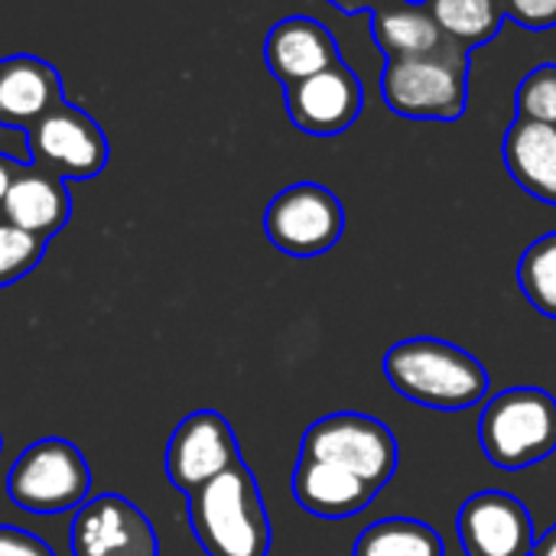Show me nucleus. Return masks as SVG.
<instances>
[{
    "label": "nucleus",
    "instance_id": "nucleus-1",
    "mask_svg": "<svg viewBox=\"0 0 556 556\" xmlns=\"http://www.w3.org/2000/svg\"><path fill=\"white\" fill-rule=\"evenodd\" d=\"M391 388L430 410H469L489 397V368L443 339H407L384 355Z\"/></svg>",
    "mask_w": 556,
    "mask_h": 556
},
{
    "label": "nucleus",
    "instance_id": "nucleus-2",
    "mask_svg": "<svg viewBox=\"0 0 556 556\" xmlns=\"http://www.w3.org/2000/svg\"><path fill=\"white\" fill-rule=\"evenodd\" d=\"M186 498L192 534L205 556L270 554V518L257 479L244 466V459H238Z\"/></svg>",
    "mask_w": 556,
    "mask_h": 556
},
{
    "label": "nucleus",
    "instance_id": "nucleus-3",
    "mask_svg": "<svg viewBox=\"0 0 556 556\" xmlns=\"http://www.w3.org/2000/svg\"><path fill=\"white\" fill-rule=\"evenodd\" d=\"M388 108L414 121H456L469 104V46L446 42L430 55L391 59L381 75Z\"/></svg>",
    "mask_w": 556,
    "mask_h": 556
},
{
    "label": "nucleus",
    "instance_id": "nucleus-4",
    "mask_svg": "<svg viewBox=\"0 0 556 556\" xmlns=\"http://www.w3.org/2000/svg\"><path fill=\"white\" fill-rule=\"evenodd\" d=\"M479 443L492 466L528 469L556 453V401L544 388H508L479 417Z\"/></svg>",
    "mask_w": 556,
    "mask_h": 556
},
{
    "label": "nucleus",
    "instance_id": "nucleus-5",
    "mask_svg": "<svg viewBox=\"0 0 556 556\" xmlns=\"http://www.w3.org/2000/svg\"><path fill=\"white\" fill-rule=\"evenodd\" d=\"M91 492V469L81 450L68 440L49 437L26 446L7 472V495L29 515L78 511Z\"/></svg>",
    "mask_w": 556,
    "mask_h": 556
},
{
    "label": "nucleus",
    "instance_id": "nucleus-6",
    "mask_svg": "<svg viewBox=\"0 0 556 556\" xmlns=\"http://www.w3.org/2000/svg\"><path fill=\"white\" fill-rule=\"evenodd\" d=\"M303 459L339 466L378 489H384L397 472V440L394 433L368 414H329L316 420L300 443Z\"/></svg>",
    "mask_w": 556,
    "mask_h": 556
},
{
    "label": "nucleus",
    "instance_id": "nucleus-7",
    "mask_svg": "<svg viewBox=\"0 0 556 556\" xmlns=\"http://www.w3.org/2000/svg\"><path fill=\"white\" fill-rule=\"evenodd\" d=\"M270 244L290 257H319L332 251L345 231V208L319 182H296L277 192L264 212Z\"/></svg>",
    "mask_w": 556,
    "mask_h": 556
},
{
    "label": "nucleus",
    "instance_id": "nucleus-8",
    "mask_svg": "<svg viewBox=\"0 0 556 556\" xmlns=\"http://www.w3.org/2000/svg\"><path fill=\"white\" fill-rule=\"evenodd\" d=\"M72 556H160L150 518L124 495L88 498L68 528Z\"/></svg>",
    "mask_w": 556,
    "mask_h": 556
},
{
    "label": "nucleus",
    "instance_id": "nucleus-9",
    "mask_svg": "<svg viewBox=\"0 0 556 556\" xmlns=\"http://www.w3.org/2000/svg\"><path fill=\"white\" fill-rule=\"evenodd\" d=\"M29 150L39 169L59 179H91L108 163L101 127L78 108L59 104L29 127Z\"/></svg>",
    "mask_w": 556,
    "mask_h": 556
},
{
    "label": "nucleus",
    "instance_id": "nucleus-10",
    "mask_svg": "<svg viewBox=\"0 0 556 556\" xmlns=\"http://www.w3.org/2000/svg\"><path fill=\"white\" fill-rule=\"evenodd\" d=\"M241 459L231 424L218 410H195L173 430L166 443V476L173 489L192 495Z\"/></svg>",
    "mask_w": 556,
    "mask_h": 556
},
{
    "label": "nucleus",
    "instance_id": "nucleus-11",
    "mask_svg": "<svg viewBox=\"0 0 556 556\" xmlns=\"http://www.w3.org/2000/svg\"><path fill=\"white\" fill-rule=\"evenodd\" d=\"M362 104H365L362 81L345 62H336L287 88L290 121L313 137L345 134L358 121Z\"/></svg>",
    "mask_w": 556,
    "mask_h": 556
},
{
    "label": "nucleus",
    "instance_id": "nucleus-12",
    "mask_svg": "<svg viewBox=\"0 0 556 556\" xmlns=\"http://www.w3.org/2000/svg\"><path fill=\"white\" fill-rule=\"evenodd\" d=\"M534 521L508 492H479L459 508V544L466 556H531Z\"/></svg>",
    "mask_w": 556,
    "mask_h": 556
},
{
    "label": "nucleus",
    "instance_id": "nucleus-13",
    "mask_svg": "<svg viewBox=\"0 0 556 556\" xmlns=\"http://www.w3.org/2000/svg\"><path fill=\"white\" fill-rule=\"evenodd\" d=\"M264 62L274 72V78L283 88H290L342 59H339V46H336L332 33L319 20L287 16V20L274 23V29L267 33Z\"/></svg>",
    "mask_w": 556,
    "mask_h": 556
},
{
    "label": "nucleus",
    "instance_id": "nucleus-14",
    "mask_svg": "<svg viewBox=\"0 0 556 556\" xmlns=\"http://www.w3.org/2000/svg\"><path fill=\"white\" fill-rule=\"evenodd\" d=\"M378 492H381L378 485H371L339 466L303 459V456L293 472V498L300 502V508L316 518H329V521L362 515L375 502Z\"/></svg>",
    "mask_w": 556,
    "mask_h": 556
},
{
    "label": "nucleus",
    "instance_id": "nucleus-15",
    "mask_svg": "<svg viewBox=\"0 0 556 556\" xmlns=\"http://www.w3.org/2000/svg\"><path fill=\"white\" fill-rule=\"evenodd\" d=\"M59 104L62 85L49 62L33 55H13L0 62V124L26 130Z\"/></svg>",
    "mask_w": 556,
    "mask_h": 556
},
{
    "label": "nucleus",
    "instance_id": "nucleus-16",
    "mask_svg": "<svg viewBox=\"0 0 556 556\" xmlns=\"http://www.w3.org/2000/svg\"><path fill=\"white\" fill-rule=\"evenodd\" d=\"M68 212H72V202H68V189L59 176L33 166V169H23L16 173L10 192H7V202H3V212L0 218H7L10 225L36 235V238H52L65 228L68 222Z\"/></svg>",
    "mask_w": 556,
    "mask_h": 556
},
{
    "label": "nucleus",
    "instance_id": "nucleus-17",
    "mask_svg": "<svg viewBox=\"0 0 556 556\" xmlns=\"http://www.w3.org/2000/svg\"><path fill=\"white\" fill-rule=\"evenodd\" d=\"M511 179L534 199L556 205V127L515 117L502 143Z\"/></svg>",
    "mask_w": 556,
    "mask_h": 556
},
{
    "label": "nucleus",
    "instance_id": "nucleus-18",
    "mask_svg": "<svg viewBox=\"0 0 556 556\" xmlns=\"http://www.w3.org/2000/svg\"><path fill=\"white\" fill-rule=\"evenodd\" d=\"M371 36L378 49H384L388 62L391 59H414V55H430L450 39L437 26L433 13L417 3V0H401V3H381L371 10Z\"/></svg>",
    "mask_w": 556,
    "mask_h": 556
},
{
    "label": "nucleus",
    "instance_id": "nucleus-19",
    "mask_svg": "<svg viewBox=\"0 0 556 556\" xmlns=\"http://www.w3.org/2000/svg\"><path fill=\"white\" fill-rule=\"evenodd\" d=\"M352 556H446V544L424 521L384 518L358 534Z\"/></svg>",
    "mask_w": 556,
    "mask_h": 556
},
{
    "label": "nucleus",
    "instance_id": "nucleus-20",
    "mask_svg": "<svg viewBox=\"0 0 556 556\" xmlns=\"http://www.w3.org/2000/svg\"><path fill=\"white\" fill-rule=\"evenodd\" d=\"M446 39L463 46H482L498 36L505 23L502 0H420Z\"/></svg>",
    "mask_w": 556,
    "mask_h": 556
},
{
    "label": "nucleus",
    "instance_id": "nucleus-21",
    "mask_svg": "<svg viewBox=\"0 0 556 556\" xmlns=\"http://www.w3.org/2000/svg\"><path fill=\"white\" fill-rule=\"evenodd\" d=\"M518 283L525 300L547 319H556V231L528 244L518 261Z\"/></svg>",
    "mask_w": 556,
    "mask_h": 556
},
{
    "label": "nucleus",
    "instance_id": "nucleus-22",
    "mask_svg": "<svg viewBox=\"0 0 556 556\" xmlns=\"http://www.w3.org/2000/svg\"><path fill=\"white\" fill-rule=\"evenodd\" d=\"M42 251H46L42 238L0 218V287H10L26 274H33L36 264L42 261Z\"/></svg>",
    "mask_w": 556,
    "mask_h": 556
},
{
    "label": "nucleus",
    "instance_id": "nucleus-23",
    "mask_svg": "<svg viewBox=\"0 0 556 556\" xmlns=\"http://www.w3.org/2000/svg\"><path fill=\"white\" fill-rule=\"evenodd\" d=\"M518 117L556 127V62L531 68L518 88Z\"/></svg>",
    "mask_w": 556,
    "mask_h": 556
},
{
    "label": "nucleus",
    "instance_id": "nucleus-24",
    "mask_svg": "<svg viewBox=\"0 0 556 556\" xmlns=\"http://www.w3.org/2000/svg\"><path fill=\"white\" fill-rule=\"evenodd\" d=\"M505 16H511L525 29H554L556 0H502Z\"/></svg>",
    "mask_w": 556,
    "mask_h": 556
},
{
    "label": "nucleus",
    "instance_id": "nucleus-25",
    "mask_svg": "<svg viewBox=\"0 0 556 556\" xmlns=\"http://www.w3.org/2000/svg\"><path fill=\"white\" fill-rule=\"evenodd\" d=\"M0 556H55L49 544H42L36 534L20 531L13 525H0Z\"/></svg>",
    "mask_w": 556,
    "mask_h": 556
},
{
    "label": "nucleus",
    "instance_id": "nucleus-26",
    "mask_svg": "<svg viewBox=\"0 0 556 556\" xmlns=\"http://www.w3.org/2000/svg\"><path fill=\"white\" fill-rule=\"evenodd\" d=\"M16 173H20V166H16L13 160L0 156V212H3V202H7V192H10V186H13Z\"/></svg>",
    "mask_w": 556,
    "mask_h": 556
},
{
    "label": "nucleus",
    "instance_id": "nucleus-27",
    "mask_svg": "<svg viewBox=\"0 0 556 556\" xmlns=\"http://www.w3.org/2000/svg\"><path fill=\"white\" fill-rule=\"evenodd\" d=\"M531 556H556V525L544 534V538L534 541V554Z\"/></svg>",
    "mask_w": 556,
    "mask_h": 556
},
{
    "label": "nucleus",
    "instance_id": "nucleus-28",
    "mask_svg": "<svg viewBox=\"0 0 556 556\" xmlns=\"http://www.w3.org/2000/svg\"><path fill=\"white\" fill-rule=\"evenodd\" d=\"M329 3H336V7L345 10V13H358V10H362V0H329Z\"/></svg>",
    "mask_w": 556,
    "mask_h": 556
},
{
    "label": "nucleus",
    "instance_id": "nucleus-29",
    "mask_svg": "<svg viewBox=\"0 0 556 556\" xmlns=\"http://www.w3.org/2000/svg\"><path fill=\"white\" fill-rule=\"evenodd\" d=\"M381 3H401V0H381ZM381 3H378V7H381Z\"/></svg>",
    "mask_w": 556,
    "mask_h": 556
},
{
    "label": "nucleus",
    "instance_id": "nucleus-30",
    "mask_svg": "<svg viewBox=\"0 0 556 556\" xmlns=\"http://www.w3.org/2000/svg\"><path fill=\"white\" fill-rule=\"evenodd\" d=\"M0 450H3V437H0Z\"/></svg>",
    "mask_w": 556,
    "mask_h": 556
}]
</instances>
